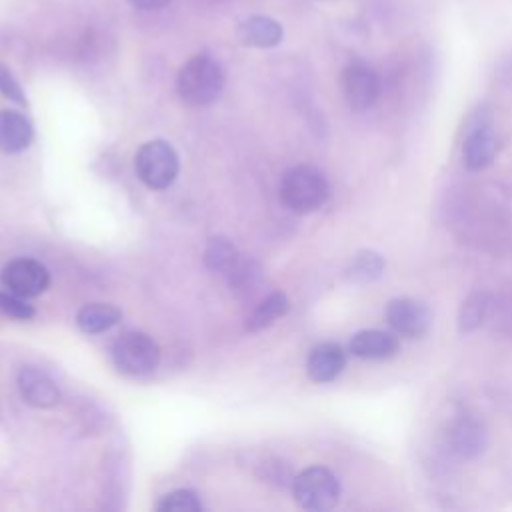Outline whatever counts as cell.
<instances>
[{"instance_id":"obj_14","label":"cell","mask_w":512,"mask_h":512,"mask_svg":"<svg viewBox=\"0 0 512 512\" xmlns=\"http://www.w3.org/2000/svg\"><path fill=\"white\" fill-rule=\"evenodd\" d=\"M34 138L32 122L14 110H0V150L6 154L22 152Z\"/></svg>"},{"instance_id":"obj_23","label":"cell","mask_w":512,"mask_h":512,"mask_svg":"<svg viewBox=\"0 0 512 512\" xmlns=\"http://www.w3.org/2000/svg\"><path fill=\"white\" fill-rule=\"evenodd\" d=\"M0 94L16 104H22V106H26V102H28L24 88L20 86V82L16 80L12 70L4 64H0Z\"/></svg>"},{"instance_id":"obj_20","label":"cell","mask_w":512,"mask_h":512,"mask_svg":"<svg viewBox=\"0 0 512 512\" xmlns=\"http://www.w3.org/2000/svg\"><path fill=\"white\" fill-rule=\"evenodd\" d=\"M384 266H386V262L378 252L362 250L352 258L348 274L356 282H372V280L382 276Z\"/></svg>"},{"instance_id":"obj_22","label":"cell","mask_w":512,"mask_h":512,"mask_svg":"<svg viewBox=\"0 0 512 512\" xmlns=\"http://www.w3.org/2000/svg\"><path fill=\"white\" fill-rule=\"evenodd\" d=\"M0 312H4L10 318H16V320H30L34 316L32 304H28L24 296L14 294L10 290L0 292Z\"/></svg>"},{"instance_id":"obj_2","label":"cell","mask_w":512,"mask_h":512,"mask_svg":"<svg viewBox=\"0 0 512 512\" xmlns=\"http://www.w3.org/2000/svg\"><path fill=\"white\" fill-rule=\"evenodd\" d=\"M330 194L326 176L310 164H298L284 172L280 182V200L294 214L318 210Z\"/></svg>"},{"instance_id":"obj_24","label":"cell","mask_w":512,"mask_h":512,"mask_svg":"<svg viewBox=\"0 0 512 512\" xmlns=\"http://www.w3.org/2000/svg\"><path fill=\"white\" fill-rule=\"evenodd\" d=\"M132 8L136 10H142V12H154V10H160L164 8L170 0H126Z\"/></svg>"},{"instance_id":"obj_11","label":"cell","mask_w":512,"mask_h":512,"mask_svg":"<svg viewBox=\"0 0 512 512\" xmlns=\"http://www.w3.org/2000/svg\"><path fill=\"white\" fill-rule=\"evenodd\" d=\"M346 368V352L340 344L322 342L314 346L306 360V372L312 382L326 384L336 380Z\"/></svg>"},{"instance_id":"obj_17","label":"cell","mask_w":512,"mask_h":512,"mask_svg":"<svg viewBox=\"0 0 512 512\" xmlns=\"http://www.w3.org/2000/svg\"><path fill=\"white\" fill-rule=\"evenodd\" d=\"M238 260H240V254L236 252V248L232 246L230 240H226L222 236L208 240L206 250H204V262L212 272L228 276V272L238 264Z\"/></svg>"},{"instance_id":"obj_13","label":"cell","mask_w":512,"mask_h":512,"mask_svg":"<svg viewBox=\"0 0 512 512\" xmlns=\"http://www.w3.org/2000/svg\"><path fill=\"white\" fill-rule=\"evenodd\" d=\"M282 24L266 14H252L238 26V38L246 46L274 48L282 42Z\"/></svg>"},{"instance_id":"obj_4","label":"cell","mask_w":512,"mask_h":512,"mask_svg":"<svg viewBox=\"0 0 512 512\" xmlns=\"http://www.w3.org/2000/svg\"><path fill=\"white\" fill-rule=\"evenodd\" d=\"M138 178L152 190L168 188L180 170L176 150L166 140H150L140 146L134 156Z\"/></svg>"},{"instance_id":"obj_3","label":"cell","mask_w":512,"mask_h":512,"mask_svg":"<svg viewBox=\"0 0 512 512\" xmlns=\"http://www.w3.org/2000/svg\"><path fill=\"white\" fill-rule=\"evenodd\" d=\"M292 494L298 506L312 512H324L338 504L340 482L326 466H310L292 482Z\"/></svg>"},{"instance_id":"obj_9","label":"cell","mask_w":512,"mask_h":512,"mask_svg":"<svg viewBox=\"0 0 512 512\" xmlns=\"http://www.w3.org/2000/svg\"><path fill=\"white\" fill-rule=\"evenodd\" d=\"M0 280L6 290L24 298H34L48 288L50 274L46 266L34 258H16L2 268Z\"/></svg>"},{"instance_id":"obj_18","label":"cell","mask_w":512,"mask_h":512,"mask_svg":"<svg viewBox=\"0 0 512 512\" xmlns=\"http://www.w3.org/2000/svg\"><path fill=\"white\" fill-rule=\"evenodd\" d=\"M452 444L462 456H474L484 446V432L472 418H460L452 428Z\"/></svg>"},{"instance_id":"obj_21","label":"cell","mask_w":512,"mask_h":512,"mask_svg":"<svg viewBox=\"0 0 512 512\" xmlns=\"http://www.w3.org/2000/svg\"><path fill=\"white\" fill-rule=\"evenodd\" d=\"M204 506L196 492L192 490H174L162 496V500L156 504V510L160 512H200Z\"/></svg>"},{"instance_id":"obj_19","label":"cell","mask_w":512,"mask_h":512,"mask_svg":"<svg viewBox=\"0 0 512 512\" xmlns=\"http://www.w3.org/2000/svg\"><path fill=\"white\" fill-rule=\"evenodd\" d=\"M490 296L486 292H472L460 306L458 312V328L460 332H474L482 326L488 316Z\"/></svg>"},{"instance_id":"obj_1","label":"cell","mask_w":512,"mask_h":512,"mask_svg":"<svg viewBox=\"0 0 512 512\" xmlns=\"http://www.w3.org/2000/svg\"><path fill=\"white\" fill-rule=\"evenodd\" d=\"M224 70L208 54H196L184 62L176 76V90L184 104L206 106L214 102L224 88Z\"/></svg>"},{"instance_id":"obj_15","label":"cell","mask_w":512,"mask_h":512,"mask_svg":"<svg viewBox=\"0 0 512 512\" xmlns=\"http://www.w3.org/2000/svg\"><path fill=\"white\" fill-rule=\"evenodd\" d=\"M120 310L108 302H92L78 310L76 324L86 334H100L120 322Z\"/></svg>"},{"instance_id":"obj_6","label":"cell","mask_w":512,"mask_h":512,"mask_svg":"<svg viewBox=\"0 0 512 512\" xmlns=\"http://www.w3.org/2000/svg\"><path fill=\"white\" fill-rule=\"evenodd\" d=\"M114 364L128 376L150 374L160 362V348L156 340L144 332L122 334L112 348Z\"/></svg>"},{"instance_id":"obj_10","label":"cell","mask_w":512,"mask_h":512,"mask_svg":"<svg viewBox=\"0 0 512 512\" xmlns=\"http://www.w3.org/2000/svg\"><path fill=\"white\" fill-rule=\"evenodd\" d=\"M18 390L22 400L34 408H52L60 402L56 382L36 366H24L18 372Z\"/></svg>"},{"instance_id":"obj_5","label":"cell","mask_w":512,"mask_h":512,"mask_svg":"<svg viewBox=\"0 0 512 512\" xmlns=\"http://www.w3.org/2000/svg\"><path fill=\"white\" fill-rule=\"evenodd\" d=\"M498 152V138L492 128L490 112L480 106L472 112L466 124V138L462 146V158L468 170H484L488 168Z\"/></svg>"},{"instance_id":"obj_7","label":"cell","mask_w":512,"mask_h":512,"mask_svg":"<svg viewBox=\"0 0 512 512\" xmlns=\"http://www.w3.org/2000/svg\"><path fill=\"white\" fill-rule=\"evenodd\" d=\"M384 316H386L388 326L394 330V334L406 336V338L424 336L432 322V314H430L428 306L424 302L408 298V296L392 298L386 304Z\"/></svg>"},{"instance_id":"obj_16","label":"cell","mask_w":512,"mask_h":512,"mask_svg":"<svg viewBox=\"0 0 512 512\" xmlns=\"http://www.w3.org/2000/svg\"><path fill=\"white\" fill-rule=\"evenodd\" d=\"M290 308V300L284 292H272L270 296H266L256 308L254 312L248 316L246 328L250 332H258L264 330L268 326H272L280 316H284Z\"/></svg>"},{"instance_id":"obj_12","label":"cell","mask_w":512,"mask_h":512,"mask_svg":"<svg viewBox=\"0 0 512 512\" xmlns=\"http://www.w3.org/2000/svg\"><path fill=\"white\" fill-rule=\"evenodd\" d=\"M350 352L362 360H388L398 352V338L384 330H360L350 338Z\"/></svg>"},{"instance_id":"obj_8","label":"cell","mask_w":512,"mask_h":512,"mask_svg":"<svg viewBox=\"0 0 512 512\" xmlns=\"http://www.w3.org/2000/svg\"><path fill=\"white\" fill-rule=\"evenodd\" d=\"M342 92L352 110L364 112L372 108L380 96V78L368 64L350 62L342 70Z\"/></svg>"}]
</instances>
